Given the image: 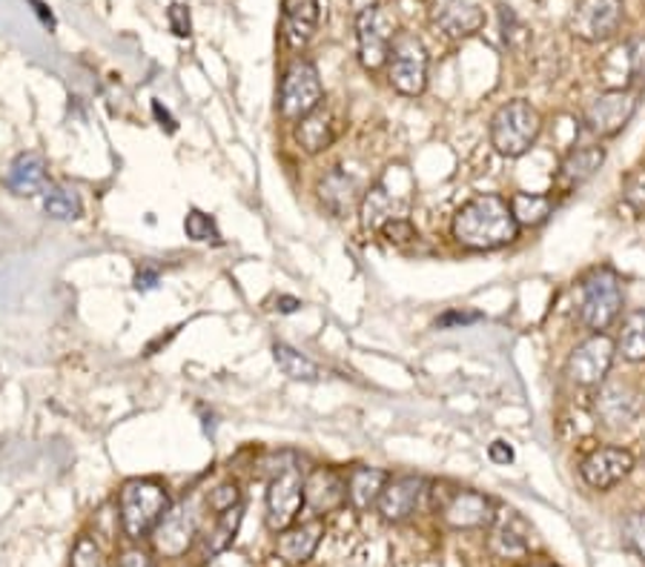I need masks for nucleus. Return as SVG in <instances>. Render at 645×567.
Instances as JSON below:
<instances>
[{"instance_id":"f257e3e1","label":"nucleus","mask_w":645,"mask_h":567,"mask_svg":"<svg viewBox=\"0 0 645 567\" xmlns=\"http://www.w3.org/2000/svg\"><path fill=\"white\" fill-rule=\"evenodd\" d=\"M451 233L459 247L488 253V249L508 247L517 242L519 224L508 201L499 195H476L468 204L459 206Z\"/></svg>"},{"instance_id":"f03ea898","label":"nucleus","mask_w":645,"mask_h":567,"mask_svg":"<svg viewBox=\"0 0 645 567\" xmlns=\"http://www.w3.org/2000/svg\"><path fill=\"white\" fill-rule=\"evenodd\" d=\"M170 511V493L156 479H129L118 496V513L127 539L138 542L152 536L163 516Z\"/></svg>"},{"instance_id":"7ed1b4c3","label":"nucleus","mask_w":645,"mask_h":567,"mask_svg":"<svg viewBox=\"0 0 645 567\" xmlns=\"http://www.w3.org/2000/svg\"><path fill=\"white\" fill-rule=\"evenodd\" d=\"M542 118L528 100H508L490 118V143L503 158H522L537 143Z\"/></svg>"},{"instance_id":"20e7f679","label":"nucleus","mask_w":645,"mask_h":567,"mask_svg":"<svg viewBox=\"0 0 645 567\" xmlns=\"http://www.w3.org/2000/svg\"><path fill=\"white\" fill-rule=\"evenodd\" d=\"M623 310V287L611 267H596L580 281V321L594 333L609 330Z\"/></svg>"},{"instance_id":"39448f33","label":"nucleus","mask_w":645,"mask_h":567,"mask_svg":"<svg viewBox=\"0 0 645 567\" xmlns=\"http://www.w3.org/2000/svg\"><path fill=\"white\" fill-rule=\"evenodd\" d=\"M325 98V86H321V75L313 61L307 57H296L287 69H284L282 89H278V113L287 121H302L313 109L321 107Z\"/></svg>"},{"instance_id":"423d86ee","label":"nucleus","mask_w":645,"mask_h":567,"mask_svg":"<svg viewBox=\"0 0 645 567\" xmlns=\"http://www.w3.org/2000/svg\"><path fill=\"white\" fill-rule=\"evenodd\" d=\"M427 66H431V55H427L425 43L419 41L416 35H408V32L396 35L388 57V72L393 89L408 95V98H416V95L425 93Z\"/></svg>"},{"instance_id":"0eeeda50","label":"nucleus","mask_w":645,"mask_h":567,"mask_svg":"<svg viewBox=\"0 0 645 567\" xmlns=\"http://www.w3.org/2000/svg\"><path fill=\"white\" fill-rule=\"evenodd\" d=\"M305 482L307 475L302 473L296 461L287 468L278 470L273 475V482L267 488V527L269 531H287L298 518L302 507H305Z\"/></svg>"},{"instance_id":"6e6552de","label":"nucleus","mask_w":645,"mask_h":567,"mask_svg":"<svg viewBox=\"0 0 645 567\" xmlns=\"http://www.w3.org/2000/svg\"><path fill=\"white\" fill-rule=\"evenodd\" d=\"M393 14L384 7H368L356 18V41H359V61L364 69L377 72L388 64L390 46L396 41L393 35Z\"/></svg>"},{"instance_id":"1a4fd4ad","label":"nucleus","mask_w":645,"mask_h":567,"mask_svg":"<svg viewBox=\"0 0 645 567\" xmlns=\"http://www.w3.org/2000/svg\"><path fill=\"white\" fill-rule=\"evenodd\" d=\"M623 0H580L568 14V32L585 43H603L623 26Z\"/></svg>"},{"instance_id":"9d476101","label":"nucleus","mask_w":645,"mask_h":567,"mask_svg":"<svg viewBox=\"0 0 645 567\" xmlns=\"http://www.w3.org/2000/svg\"><path fill=\"white\" fill-rule=\"evenodd\" d=\"M614 353H617V341L605 333H594L571 350L565 362V376L580 387H596L609 376Z\"/></svg>"},{"instance_id":"9b49d317","label":"nucleus","mask_w":645,"mask_h":567,"mask_svg":"<svg viewBox=\"0 0 645 567\" xmlns=\"http://www.w3.org/2000/svg\"><path fill=\"white\" fill-rule=\"evenodd\" d=\"M637 113V95L628 89H609V93L596 95L585 107V127L600 138H611L623 132L625 124L632 121Z\"/></svg>"},{"instance_id":"f8f14e48","label":"nucleus","mask_w":645,"mask_h":567,"mask_svg":"<svg viewBox=\"0 0 645 567\" xmlns=\"http://www.w3.org/2000/svg\"><path fill=\"white\" fill-rule=\"evenodd\" d=\"M442 522L454 531H479V527H490L497 518V507L485 493L476 490H451L445 502L440 504Z\"/></svg>"},{"instance_id":"ddd939ff","label":"nucleus","mask_w":645,"mask_h":567,"mask_svg":"<svg viewBox=\"0 0 645 567\" xmlns=\"http://www.w3.org/2000/svg\"><path fill=\"white\" fill-rule=\"evenodd\" d=\"M199 536V516H195V507L192 504H176L167 511V516L158 522V527L152 531V542H156V550L163 559H181L192 547Z\"/></svg>"},{"instance_id":"4468645a","label":"nucleus","mask_w":645,"mask_h":567,"mask_svg":"<svg viewBox=\"0 0 645 567\" xmlns=\"http://www.w3.org/2000/svg\"><path fill=\"white\" fill-rule=\"evenodd\" d=\"M427 496V482L416 473L393 475L384 484L382 496H379V513H382L384 522H408L413 513L422 507Z\"/></svg>"},{"instance_id":"2eb2a0df","label":"nucleus","mask_w":645,"mask_h":567,"mask_svg":"<svg viewBox=\"0 0 645 567\" xmlns=\"http://www.w3.org/2000/svg\"><path fill=\"white\" fill-rule=\"evenodd\" d=\"M634 470V456L625 447H596L580 464L582 482L594 490H611Z\"/></svg>"},{"instance_id":"dca6fc26","label":"nucleus","mask_w":645,"mask_h":567,"mask_svg":"<svg viewBox=\"0 0 645 567\" xmlns=\"http://www.w3.org/2000/svg\"><path fill=\"white\" fill-rule=\"evenodd\" d=\"M490 554L499 561H522L531 554V525L517 511H499L490 525Z\"/></svg>"},{"instance_id":"f3484780","label":"nucleus","mask_w":645,"mask_h":567,"mask_svg":"<svg viewBox=\"0 0 645 567\" xmlns=\"http://www.w3.org/2000/svg\"><path fill=\"white\" fill-rule=\"evenodd\" d=\"M431 23L445 38H470L485 26L479 0H431Z\"/></svg>"},{"instance_id":"a211bd4d","label":"nucleus","mask_w":645,"mask_h":567,"mask_svg":"<svg viewBox=\"0 0 645 567\" xmlns=\"http://www.w3.org/2000/svg\"><path fill=\"white\" fill-rule=\"evenodd\" d=\"M605 163V149L594 147V143H585V147H574L562 158L557 178H553V186L557 192L568 195V192L580 190L582 184H589L591 178L600 172V167Z\"/></svg>"},{"instance_id":"6ab92c4d","label":"nucleus","mask_w":645,"mask_h":567,"mask_svg":"<svg viewBox=\"0 0 645 567\" xmlns=\"http://www.w3.org/2000/svg\"><path fill=\"white\" fill-rule=\"evenodd\" d=\"M596 416L605 421L609 427H623L632 425L639 413L645 410L643 393H637L628 384H609L603 391L596 393Z\"/></svg>"},{"instance_id":"aec40b11","label":"nucleus","mask_w":645,"mask_h":567,"mask_svg":"<svg viewBox=\"0 0 645 567\" xmlns=\"http://www.w3.org/2000/svg\"><path fill=\"white\" fill-rule=\"evenodd\" d=\"M348 502V479L334 468H316L305 482V507L313 513H334Z\"/></svg>"},{"instance_id":"412c9836","label":"nucleus","mask_w":645,"mask_h":567,"mask_svg":"<svg viewBox=\"0 0 645 567\" xmlns=\"http://www.w3.org/2000/svg\"><path fill=\"white\" fill-rule=\"evenodd\" d=\"M319 26V0H284L282 38L290 50H305Z\"/></svg>"},{"instance_id":"4be33fe9","label":"nucleus","mask_w":645,"mask_h":567,"mask_svg":"<svg viewBox=\"0 0 645 567\" xmlns=\"http://www.w3.org/2000/svg\"><path fill=\"white\" fill-rule=\"evenodd\" d=\"M321 536H325V525H321L319 518L316 522H305V525L287 527L278 536V556L287 565H307L313 559V554H316Z\"/></svg>"},{"instance_id":"5701e85b","label":"nucleus","mask_w":645,"mask_h":567,"mask_svg":"<svg viewBox=\"0 0 645 567\" xmlns=\"http://www.w3.org/2000/svg\"><path fill=\"white\" fill-rule=\"evenodd\" d=\"M7 184L14 195H27V199L43 195V192L50 190V170H46V161H43L38 152H23V156L14 158Z\"/></svg>"},{"instance_id":"b1692460","label":"nucleus","mask_w":645,"mask_h":567,"mask_svg":"<svg viewBox=\"0 0 645 567\" xmlns=\"http://www.w3.org/2000/svg\"><path fill=\"white\" fill-rule=\"evenodd\" d=\"M336 136H339V127L334 121V113H327L325 107L313 109L307 118L296 124V141L298 147L310 152V156H319L325 149L334 147Z\"/></svg>"},{"instance_id":"393cba45","label":"nucleus","mask_w":645,"mask_h":567,"mask_svg":"<svg viewBox=\"0 0 645 567\" xmlns=\"http://www.w3.org/2000/svg\"><path fill=\"white\" fill-rule=\"evenodd\" d=\"M319 199L330 213L345 218L359 204V184H356V178H350L348 172L330 170L319 181Z\"/></svg>"},{"instance_id":"a878e982","label":"nucleus","mask_w":645,"mask_h":567,"mask_svg":"<svg viewBox=\"0 0 645 567\" xmlns=\"http://www.w3.org/2000/svg\"><path fill=\"white\" fill-rule=\"evenodd\" d=\"M390 475L379 468H353L348 475V502L356 511H370L377 507L384 484Z\"/></svg>"},{"instance_id":"bb28decb","label":"nucleus","mask_w":645,"mask_h":567,"mask_svg":"<svg viewBox=\"0 0 645 567\" xmlns=\"http://www.w3.org/2000/svg\"><path fill=\"white\" fill-rule=\"evenodd\" d=\"M511 210L519 227H539V224H546L551 218L553 210H557V201H553V195L517 192L511 199Z\"/></svg>"},{"instance_id":"cd10ccee","label":"nucleus","mask_w":645,"mask_h":567,"mask_svg":"<svg viewBox=\"0 0 645 567\" xmlns=\"http://www.w3.org/2000/svg\"><path fill=\"white\" fill-rule=\"evenodd\" d=\"M273 359H276L278 370L293 382H319L321 370L319 364L310 362L305 353H298L290 344H273Z\"/></svg>"},{"instance_id":"c85d7f7f","label":"nucleus","mask_w":645,"mask_h":567,"mask_svg":"<svg viewBox=\"0 0 645 567\" xmlns=\"http://www.w3.org/2000/svg\"><path fill=\"white\" fill-rule=\"evenodd\" d=\"M617 350L628 362H645V310H634L625 315Z\"/></svg>"},{"instance_id":"c756f323","label":"nucleus","mask_w":645,"mask_h":567,"mask_svg":"<svg viewBox=\"0 0 645 567\" xmlns=\"http://www.w3.org/2000/svg\"><path fill=\"white\" fill-rule=\"evenodd\" d=\"M390 218H399V215H393L390 192L382 184L368 190V195L362 199V227L373 233V229H382Z\"/></svg>"},{"instance_id":"7c9ffc66","label":"nucleus","mask_w":645,"mask_h":567,"mask_svg":"<svg viewBox=\"0 0 645 567\" xmlns=\"http://www.w3.org/2000/svg\"><path fill=\"white\" fill-rule=\"evenodd\" d=\"M43 213L55 221H75L84 213V204H81L78 192L66 190V186H50L43 192Z\"/></svg>"},{"instance_id":"2f4dec72","label":"nucleus","mask_w":645,"mask_h":567,"mask_svg":"<svg viewBox=\"0 0 645 567\" xmlns=\"http://www.w3.org/2000/svg\"><path fill=\"white\" fill-rule=\"evenodd\" d=\"M242 522H244L242 504H235V507H230V511L221 513L219 525H215V531L210 533V539H207V554L210 556L224 554V550H228V547L235 542V533H239Z\"/></svg>"},{"instance_id":"473e14b6","label":"nucleus","mask_w":645,"mask_h":567,"mask_svg":"<svg viewBox=\"0 0 645 567\" xmlns=\"http://www.w3.org/2000/svg\"><path fill=\"white\" fill-rule=\"evenodd\" d=\"M184 233L187 238H192V242L199 244H221V233L219 227H215V221L207 213H201V210H190V213H187Z\"/></svg>"},{"instance_id":"72a5a7b5","label":"nucleus","mask_w":645,"mask_h":567,"mask_svg":"<svg viewBox=\"0 0 645 567\" xmlns=\"http://www.w3.org/2000/svg\"><path fill=\"white\" fill-rule=\"evenodd\" d=\"M70 567H109V561L98 547V542L89 539V536H81L75 547H72Z\"/></svg>"},{"instance_id":"f704fd0d","label":"nucleus","mask_w":645,"mask_h":567,"mask_svg":"<svg viewBox=\"0 0 645 567\" xmlns=\"http://www.w3.org/2000/svg\"><path fill=\"white\" fill-rule=\"evenodd\" d=\"M499 23H503V41L514 50H522L525 43H528V29L522 26V21L517 18L511 7L499 9Z\"/></svg>"},{"instance_id":"c9c22d12","label":"nucleus","mask_w":645,"mask_h":567,"mask_svg":"<svg viewBox=\"0 0 645 567\" xmlns=\"http://www.w3.org/2000/svg\"><path fill=\"white\" fill-rule=\"evenodd\" d=\"M625 61H628V78L634 84L645 86V35H637L625 46Z\"/></svg>"},{"instance_id":"e433bc0d","label":"nucleus","mask_w":645,"mask_h":567,"mask_svg":"<svg viewBox=\"0 0 645 567\" xmlns=\"http://www.w3.org/2000/svg\"><path fill=\"white\" fill-rule=\"evenodd\" d=\"M623 536L634 554H637L639 559H645V511L632 513V516L625 518Z\"/></svg>"},{"instance_id":"4c0bfd02","label":"nucleus","mask_w":645,"mask_h":567,"mask_svg":"<svg viewBox=\"0 0 645 567\" xmlns=\"http://www.w3.org/2000/svg\"><path fill=\"white\" fill-rule=\"evenodd\" d=\"M382 235H384V242L396 244V247H402V244H411L413 238H419L416 227H413L408 218H390L388 224L382 227Z\"/></svg>"},{"instance_id":"58836bf2","label":"nucleus","mask_w":645,"mask_h":567,"mask_svg":"<svg viewBox=\"0 0 645 567\" xmlns=\"http://www.w3.org/2000/svg\"><path fill=\"white\" fill-rule=\"evenodd\" d=\"M235 504H242V490H239V484L235 482H228V484H219V488L210 493V507L219 513L230 511V507H235Z\"/></svg>"},{"instance_id":"ea45409f","label":"nucleus","mask_w":645,"mask_h":567,"mask_svg":"<svg viewBox=\"0 0 645 567\" xmlns=\"http://www.w3.org/2000/svg\"><path fill=\"white\" fill-rule=\"evenodd\" d=\"M485 315L476 310H447L442 312L440 319H436V330H456V327H468L476 324V321H483Z\"/></svg>"},{"instance_id":"a19ab883","label":"nucleus","mask_w":645,"mask_h":567,"mask_svg":"<svg viewBox=\"0 0 645 567\" xmlns=\"http://www.w3.org/2000/svg\"><path fill=\"white\" fill-rule=\"evenodd\" d=\"M167 18H170L172 35H176V38H190L192 21H190V9H187L184 3H172L170 12H167Z\"/></svg>"},{"instance_id":"79ce46f5","label":"nucleus","mask_w":645,"mask_h":567,"mask_svg":"<svg viewBox=\"0 0 645 567\" xmlns=\"http://www.w3.org/2000/svg\"><path fill=\"white\" fill-rule=\"evenodd\" d=\"M625 201H628L637 213H645V175L632 178V184L625 190Z\"/></svg>"},{"instance_id":"37998d69","label":"nucleus","mask_w":645,"mask_h":567,"mask_svg":"<svg viewBox=\"0 0 645 567\" xmlns=\"http://www.w3.org/2000/svg\"><path fill=\"white\" fill-rule=\"evenodd\" d=\"M488 459L494 461V464H511V461L517 459V453H514V447L508 445V441L497 439L488 447Z\"/></svg>"},{"instance_id":"c03bdc74","label":"nucleus","mask_w":645,"mask_h":567,"mask_svg":"<svg viewBox=\"0 0 645 567\" xmlns=\"http://www.w3.org/2000/svg\"><path fill=\"white\" fill-rule=\"evenodd\" d=\"M158 281H161V276H158V270H152V267H144V270L135 272V290L138 292L156 290Z\"/></svg>"},{"instance_id":"a18cd8bd","label":"nucleus","mask_w":645,"mask_h":567,"mask_svg":"<svg viewBox=\"0 0 645 567\" xmlns=\"http://www.w3.org/2000/svg\"><path fill=\"white\" fill-rule=\"evenodd\" d=\"M118 567H156V561L149 559V554L144 550H124L121 559H118Z\"/></svg>"},{"instance_id":"49530a36","label":"nucleus","mask_w":645,"mask_h":567,"mask_svg":"<svg viewBox=\"0 0 645 567\" xmlns=\"http://www.w3.org/2000/svg\"><path fill=\"white\" fill-rule=\"evenodd\" d=\"M152 115H156V121L161 124V129H167V132H176L178 129L176 118H172V115L161 107V100H152Z\"/></svg>"},{"instance_id":"de8ad7c7","label":"nucleus","mask_w":645,"mask_h":567,"mask_svg":"<svg viewBox=\"0 0 645 567\" xmlns=\"http://www.w3.org/2000/svg\"><path fill=\"white\" fill-rule=\"evenodd\" d=\"M298 307H302V301L293 296H278L276 298V310L284 312V315H290V312H296Z\"/></svg>"},{"instance_id":"09e8293b","label":"nucleus","mask_w":645,"mask_h":567,"mask_svg":"<svg viewBox=\"0 0 645 567\" xmlns=\"http://www.w3.org/2000/svg\"><path fill=\"white\" fill-rule=\"evenodd\" d=\"M29 3L35 7V12L41 14V21L46 23V26H55V18H52V12H50V9H46V3H41V0H29Z\"/></svg>"},{"instance_id":"8fccbe9b","label":"nucleus","mask_w":645,"mask_h":567,"mask_svg":"<svg viewBox=\"0 0 645 567\" xmlns=\"http://www.w3.org/2000/svg\"><path fill=\"white\" fill-rule=\"evenodd\" d=\"M528 567H557V565H548V561H533V565H528Z\"/></svg>"}]
</instances>
